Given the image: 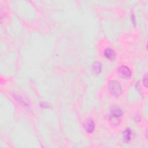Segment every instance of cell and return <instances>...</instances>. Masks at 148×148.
<instances>
[{
  "instance_id": "obj_1",
  "label": "cell",
  "mask_w": 148,
  "mask_h": 148,
  "mask_svg": "<svg viewBox=\"0 0 148 148\" xmlns=\"http://www.w3.org/2000/svg\"><path fill=\"white\" fill-rule=\"evenodd\" d=\"M122 110L118 106H113L110 112L109 119L113 125H117L120 121V117L123 115Z\"/></svg>"
},
{
  "instance_id": "obj_2",
  "label": "cell",
  "mask_w": 148,
  "mask_h": 148,
  "mask_svg": "<svg viewBox=\"0 0 148 148\" xmlns=\"http://www.w3.org/2000/svg\"><path fill=\"white\" fill-rule=\"evenodd\" d=\"M108 88L110 92L116 97L119 96L121 93V87L116 80L109 81L108 83Z\"/></svg>"
},
{
  "instance_id": "obj_3",
  "label": "cell",
  "mask_w": 148,
  "mask_h": 148,
  "mask_svg": "<svg viewBox=\"0 0 148 148\" xmlns=\"http://www.w3.org/2000/svg\"><path fill=\"white\" fill-rule=\"evenodd\" d=\"M118 72L119 74V76L121 77L123 79H128L131 77V72L129 68H128L127 66H121L118 70Z\"/></svg>"
},
{
  "instance_id": "obj_4",
  "label": "cell",
  "mask_w": 148,
  "mask_h": 148,
  "mask_svg": "<svg viewBox=\"0 0 148 148\" xmlns=\"http://www.w3.org/2000/svg\"><path fill=\"white\" fill-rule=\"evenodd\" d=\"M84 127L87 132L91 133L95 128L94 122L92 119H88L85 120L84 123Z\"/></svg>"
},
{
  "instance_id": "obj_5",
  "label": "cell",
  "mask_w": 148,
  "mask_h": 148,
  "mask_svg": "<svg viewBox=\"0 0 148 148\" xmlns=\"http://www.w3.org/2000/svg\"><path fill=\"white\" fill-rule=\"evenodd\" d=\"M104 56L110 59V60H113L116 58V54L115 53V51H114L113 49H111V48H106L105 50H104Z\"/></svg>"
},
{
  "instance_id": "obj_6",
  "label": "cell",
  "mask_w": 148,
  "mask_h": 148,
  "mask_svg": "<svg viewBox=\"0 0 148 148\" xmlns=\"http://www.w3.org/2000/svg\"><path fill=\"white\" fill-rule=\"evenodd\" d=\"M123 136L124 140L125 142H129L131 140V131L130 128H127L125 129L123 133Z\"/></svg>"
},
{
  "instance_id": "obj_7",
  "label": "cell",
  "mask_w": 148,
  "mask_h": 148,
  "mask_svg": "<svg viewBox=\"0 0 148 148\" xmlns=\"http://www.w3.org/2000/svg\"><path fill=\"white\" fill-rule=\"evenodd\" d=\"M92 67L93 71L96 74H98L100 73V72L101 71V64L99 62H98V61L94 62V64H92Z\"/></svg>"
},
{
  "instance_id": "obj_8",
  "label": "cell",
  "mask_w": 148,
  "mask_h": 148,
  "mask_svg": "<svg viewBox=\"0 0 148 148\" xmlns=\"http://www.w3.org/2000/svg\"><path fill=\"white\" fill-rule=\"evenodd\" d=\"M14 98H16V99L18 101V102L21 103L22 105H23L24 108L28 109V108H29L28 105L27 104V103L21 98V97H20V96L18 95H14Z\"/></svg>"
},
{
  "instance_id": "obj_9",
  "label": "cell",
  "mask_w": 148,
  "mask_h": 148,
  "mask_svg": "<svg viewBox=\"0 0 148 148\" xmlns=\"http://www.w3.org/2000/svg\"><path fill=\"white\" fill-rule=\"evenodd\" d=\"M143 84L146 87H147V75L146 73L144 76H143Z\"/></svg>"
}]
</instances>
